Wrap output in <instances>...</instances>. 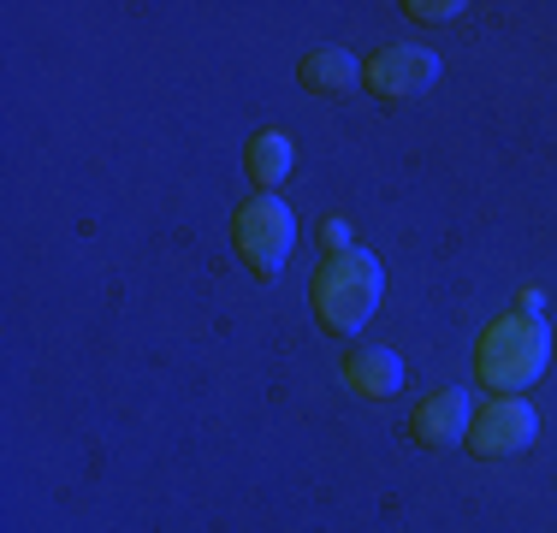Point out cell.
I'll list each match as a JSON object with an SVG mask.
<instances>
[{"instance_id":"cell-1","label":"cell","mask_w":557,"mask_h":533,"mask_svg":"<svg viewBox=\"0 0 557 533\" xmlns=\"http://www.w3.org/2000/svg\"><path fill=\"white\" fill-rule=\"evenodd\" d=\"M380 290H386V273L368 249H338L333 261L314 273V320L338 338L362 332L380 309Z\"/></svg>"},{"instance_id":"cell-2","label":"cell","mask_w":557,"mask_h":533,"mask_svg":"<svg viewBox=\"0 0 557 533\" xmlns=\"http://www.w3.org/2000/svg\"><path fill=\"white\" fill-rule=\"evenodd\" d=\"M552 362V332L534 314H504L486 326L481 338V380L493 392H522L528 380H540Z\"/></svg>"},{"instance_id":"cell-3","label":"cell","mask_w":557,"mask_h":533,"mask_svg":"<svg viewBox=\"0 0 557 533\" xmlns=\"http://www.w3.org/2000/svg\"><path fill=\"white\" fill-rule=\"evenodd\" d=\"M232 237H237V256L256 266L261 278H273V273H285V261H290L297 220H290V208L278 202V196H256V202L237 208Z\"/></svg>"},{"instance_id":"cell-4","label":"cell","mask_w":557,"mask_h":533,"mask_svg":"<svg viewBox=\"0 0 557 533\" xmlns=\"http://www.w3.org/2000/svg\"><path fill=\"white\" fill-rule=\"evenodd\" d=\"M534 433H540L534 409H528L522 397H498L486 416H474L469 450H474V457H516V450L534 445Z\"/></svg>"},{"instance_id":"cell-5","label":"cell","mask_w":557,"mask_h":533,"mask_svg":"<svg viewBox=\"0 0 557 533\" xmlns=\"http://www.w3.org/2000/svg\"><path fill=\"white\" fill-rule=\"evenodd\" d=\"M433 77H440V60H433L428 48H386L368 60V89L386 101H409L421 96V89H433Z\"/></svg>"},{"instance_id":"cell-6","label":"cell","mask_w":557,"mask_h":533,"mask_svg":"<svg viewBox=\"0 0 557 533\" xmlns=\"http://www.w3.org/2000/svg\"><path fill=\"white\" fill-rule=\"evenodd\" d=\"M469 426H474L469 397H462V392H433L428 404L416 409L409 433H416L428 450H450V445H469Z\"/></svg>"},{"instance_id":"cell-7","label":"cell","mask_w":557,"mask_h":533,"mask_svg":"<svg viewBox=\"0 0 557 533\" xmlns=\"http://www.w3.org/2000/svg\"><path fill=\"white\" fill-rule=\"evenodd\" d=\"M344 380L362 397H392L397 385H404V362H397L392 350H380V344H368V350H356L350 362H344Z\"/></svg>"},{"instance_id":"cell-8","label":"cell","mask_w":557,"mask_h":533,"mask_svg":"<svg viewBox=\"0 0 557 533\" xmlns=\"http://www.w3.org/2000/svg\"><path fill=\"white\" fill-rule=\"evenodd\" d=\"M302 84H309L314 96H350V89L362 84V65L344 48H314L309 60H302Z\"/></svg>"},{"instance_id":"cell-9","label":"cell","mask_w":557,"mask_h":533,"mask_svg":"<svg viewBox=\"0 0 557 533\" xmlns=\"http://www.w3.org/2000/svg\"><path fill=\"white\" fill-rule=\"evenodd\" d=\"M249 172H256L261 190H273V184L290 172V137H278V131H261V137L249 142Z\"/></svg>"},{"instance_id":"cell-10","label":"cell","mask_w":557,"mask_h":533,"mask_svg":"<svg viewBox=\"0 0 557 533\" xmlns=\"http://www.w3.org/2000/svg\"><path fill=\"white\" fill-rule=\"evenodd\" d=\"M457 0H409V18H428V24H445V18H457Z\"/></svg>"}]
</instances>
